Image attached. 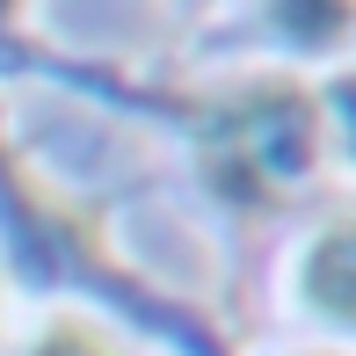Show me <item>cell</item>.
Listing matches in <instances>:
<instances>
[{
    "mask_svg": "<svg viewBox=\"0 0 356 356\" xmlns=\"http://www.w3.org/2000/svg\"><path fill=\"white\" fill-rule=\"evenodd\" d=\"M327 95L305 88L298 73H254L240 88H225L204 109V175L225 204H248V211H284L291 197L320 182L327 168Z\"/></svg>",
    "mask_w": 356,
    "mask_h": 356,
    "instance_id": "obj_1",
    "label": "cell"
},
{
    "mask_svg": "<svg viewBox=\"0 0 356 356\" xmlns=\"http://www.w3.org/2000/svg\"><path fill=\"white\" fill-rule=\"evenodd\" d=\"M291 291L327 334H349L356 349V204L305 233L298 262H291Z\"/></svg>",
    "mask_w": 356,
    "mask_h": 356,
    "instance_id": "obj_2",
    "label": "cell"
},
{
    "mask_svg": "<svg viewBox=\"0 0 356 356\" xmlns=\"http://www.w3.org/2000/svg\"><path fill=\"white\" fill-rule=\"evenodd\" d=\"M22 356H131V349H124L109 327L80 320V313H51L37 334H29V349H22Z\"/></svg>",
    "mask_w": 356,
    "mask_h": 356,
    "instance_id": "obj_3",
    "label": "cell"
},
{
    "mask_svg": "<svg viewBox=\"0 0 356 356\" xmlns=\"http://www.w3.org/2000/svg\"><path fill=\"white\" fill-rule=\"evenodd\" d=\"M291 356H356L349 342H313V349H291Z\"/></svg>",
    "mask_w": 356,
    "mask_h": 356,
    "instance_id": "obj_4",
    "label": "cell"
}]
</instances>
